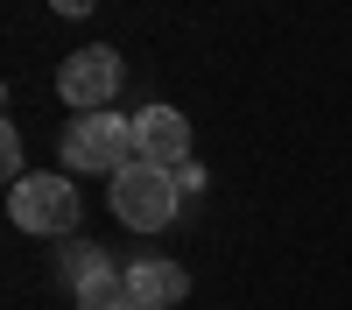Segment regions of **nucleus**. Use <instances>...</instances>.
<instances>
[{
  "mask_svg": "<svg viewBox=\"0 0 352 310\" xmlns=\"http://www.w3.org/2000/svg\"><path fill=\"white\" fill-rule=\"evenodd\" d=\"M127 296L134 303H148V310H169V303H184L190 296V275L176 268V261H127Z\"/></svg>",
  "mask_w": 352,
  "mask_h": 310,
  "instance_id": "nucleus-7",
  "label": "nucleus"
},
{
  "mask_svg": "<svg viewBox=\"0 0 352 310\" xmlns=\"http://www.w3.org/2000/svg\"><path fill=\"white\" fill-rule=\"evenodd\" d=\"M8 219L21 225V233H78V219H85V197L71 190V177H21L8 184Z\"/></svg>",
  "mask_w": 352,
  "mask_h": 310,
  "instance_id": "nucleus-3",
  "label": "nucleus"
},
{
  "mask_svg": "<svg viewBox=\"0 0 352 310\" xmlns=\"http://www.w3.org/2000/svg\"><path fill=\"white\" fill-rule=\"evenodd\" d=\"M127 162H141L134 155V120H120V113H78V120L64 127V169H85V177H120Z\"/></svg>",
  "mask_w": 352,
  "mask_h": 310,
  "instance_id": "nucleus-2",
  "label": "nucleus"
},
{
  "mask_svg": "<svg viewBox=\"0 0 352 310\" xmlns=\"http://www.w3.org/2000/svg\"><path fill=\"white\" fill-rule=\"evenodd\" d=\"M50 8H56V14H71V21H78V14H92V8H99V0H50Z\"/></svg>",
  "mask_w": 352,
  "mask_h": 310,
  "instance_id": "nucleus-9",
  "label": "nucleus"
},
{
  "mask_svg": "<svg viewBox=\"0 0 352 310\" xmlns=\"http://www.w3.org/2000/svg\"><path fill=\"white\" fill-rule=\"evenodd\" d=\"M106 205L113 219L127 225V233H162L184 205V184H176V169H155V162H127L120 177L106 184Z\"/></svg>",
  "mask_w": 352,
  "mask_h": 310,
  "instance_id": "nucleus-1",
  "label": "nucleus"
},
{
  "mask_svg": "<svg viewBox=\"0 0 352 310\" xmlns=\"http://www.w3.org/2000/svg\"><path fill=\"white\" fill-rule=\"evenodd\" d=\"M120 78H127V64H120V49H78V56H64V71H56V92H64L78 113H106L113 106V92H120Z\"/></svg>",
  "mask_w": 352,
  "mask_h": 310,
  "instance_id": "nucleus-4",
  "label": "nucleus"
},
{
  "mask_svg": "<svg viewBox=\"0 0 352 310\" xmlns=\"http://www.w3.org/2000/svg\"><path fill=\"white\" fill-rule=\"evenodd\" d=\"M113 310H148V303H134V296H127V303H113Z\"/></svg>",
  "mask_w": 352,
  "mask_h": 310,
  "instance_id": "nucleus-10",
  "label": "nucleus"
},
{
  "mask_svg": "<svg viewBox=\"0 0 352 310\" xmlns=\"http://www.w3.org/2000/svg\"><path fill=\"white\" fill-rule=\"evenodd\" d=\"M71 289L85 310H113V303H127V268H113L106 254H71Z\"/></svg>",
  "mask_w": 352,
  "mask_h": 310,
  "instance_id": "nucleus-6",
  "label": "nucleus"
},
{
  "mask_svg": "<svg viewBox=\"0 0 352 310\" xmlns=\"http://www.w3.org/2000/svg\"><path fill=\"white\" fill-rule=\"evenodd\" d=\"M134 155L155 169H184L190 162V120L176 106H141L134 113Z\"/></svg>",
  "mask_w": 352,
  "mask_h": 310,
  "instance_id": "nucleus-5",
  "label": "nucleus"
},
{
  "mask_svg": "<svg viewBox=\"0 0 352 310\" xmlns=\"http://www.w3.org/2000/svg\"><path fill=\"white\" fill-rule=\"evenodd\" d=\"M0 169H8V184H21V134L0 141Z\"/></svg>",
  "mask_w": 352,
  "mask_h": 310,
  "instance_id": "nucleus-8",
  "label": "nucleus"
}]
</instances>
